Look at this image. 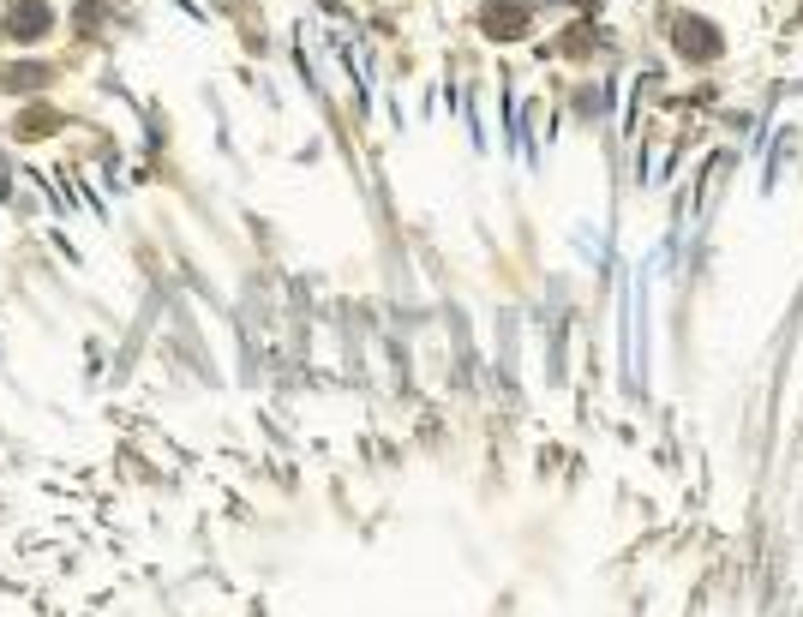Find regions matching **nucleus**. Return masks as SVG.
I'll use <instances>...</instances> for the list:
<instances>
[{
    "label": "nucleus",
    "mask_w": 803,
    "mask_h": 617,
    "mask_svg": "<svg viewBox=\"0 0 803 617\" xmlns=\"http://www.w3.org/2000/svg\"><path fill=\"white\" fill-rule=\"evenodd\" d=\"M684 48H696V54H714V48H720V42H714V36H708V30H684Z\"/></svg>",
    "instance_id": "obj_1"
}]
</instances>
